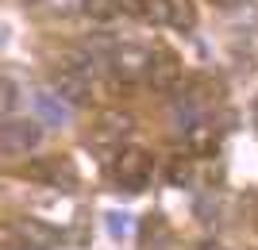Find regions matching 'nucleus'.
Instances as JSON below:
<instances>
[{
  "label": "nucleus",
  "instance_id": "13",
  "mask_svg": "<svg viewBox=\"0 0 258 250\" xmlns=\"http://www.w3.org/2000/svg\"><path fill=\"white\" fill-rule=\"evenodd\" d=\"M143 20L147 23H170V4L166 0H151L147 12H143Z\"/></svg>",
  "mask_w": 258,
  "mask_h": 250
},
{
  "label": "nucleus",
  "instance_id": "3",
  "mask_svg": "<svg viewBox=\"0 0 258 250\" xmlns=\"http://www.w3.org/2000/svg\"><path fill=\"white\" fill-rule=\"evenodd\" d=\"M54 85V97H62L70 108H85V104H93V77H89V69H81V65H66V69H58V73L50 77Z\"/></svg>",
  "mask_w": 258,
  "mask_h": 250
},
{
  "label": "nucleus",
  "instance_id": "1",
  "mask_svg": "<svg viewBox=\"0 0 258 250\" xmlns=\"http://www.w3.org/2000/svg\"><path fill=\"white\" fill-rule=\"evenodd\" d=\"M154 177V154L147 146H119L116 158H112V181L127 193H143Z\"/></svg>",
  "mask_w": 258,
  "mask_h": 250
},
{
  "label": "nucleus",
  "instance_id": "4",
  "mask_svg": "<svg viewBox=\"0 0 258 250\" xmlns=\"http://www.w3.org/2000/svg\"><path fill=\"white\" fill-rule=\"evenodd\" d=\"M151 54H154V50H147V46H116V50L108 54V69H112L119 81H127V85L147 81Z\"/></svg>",
  "mask_w": 258,
  "mask_h": 250
},
{
  "label": "nucleus",
  "instance_id": "10",
  "mask_svg": "<svg viewBox=\"0 0 258 250\" xmlns=\"http://www.w3.org/2000/svg\"><path fill=\"white\" fill-rule=\"evenodd\" d=\"M166 174H170L173 185H185V181L193 177V162H189L185 154H177V158H170V170H166Z\"/></svg>",
  "mask_w": 258,
  "mask_h": 250
},
{
  "label": "nucleus",
  "instance_id": "16",
  "mask_svg": "<svg viewBox=\"0 0 258 250\" xmlns=\"http://www.w3.org/2000/svg\"><path fill=\"white\" fill-rule=\"evenodd\" d=\"M162 250H177V246H173V242H170V246H162Z\"/></svg>",
  "mask_w": 258,
  "mask_h": 250
},
{
  "label": "nucleus",
  "instance_id": "6",
  "mask_svg": "<svg viewBox=\"0 0 258 250\" xmlns=\"http://www.w3.org/2000/svg\"><path fill=\"white\" fill-rule=\"evenodd\" d=\"M131 127H135V120H131L127 112H119V108H112V112H104L100 116V123L93 127V142L97 146H123V139L131 135Z\"/></svg>",
  "mask_w": 258,
  "mask_h": 250
},
{
  "label": "nucleus",
  "instance_id": "15",
  "mask_svg": "<svg viewBox=\"0 0 258 250\" xmlns=\"http://www.w3.org/2000/svg\"><path fill=\"white\" fill-rule=\"evenodd\" d=\"M254 127H258V104H254Z\"/></svg>",
  "mask_w": 258,
  "mask_h": 250
},
{
  "label": "nucleus",
  "instance_id": "12",
  "mask_svg": "<svg viewBox=\"0 0 258 250\" xmlns=\"http://www.w3.org/2000/svg\"><path fill=\"white\" fill-rule=\"evenodd\" d=\"M16 231H20L23 239H35V242H54V231H50V227H43V223H35V219L20 223Z\"/></svg>",
  "mask_w": 258,
  "mask_h": 250
},
{
  "label": "nucleus",
  "instance_id": "7",
  "mask_svg": "<svg viewBox=\"0 0 258 250\" xmlns=\"http://www.w3.org/2000/svg\"><path fill=\"white\" fill-rule=\"evenodd\" d=\"M35 108H39V116L46 123H70V116H74V108L62 97H54V93H35Z\"/></svg>",
  "mask_w": 258,
  "mask_h": 250
},
{
  "label": "nucleus",
  "instance_id": "8",
  "mask_svg": "<svg viewBox=\"0 0 258 250\" xmlns=\"http://www.w3.org/2000/svg\"><path fill=\"white\" fill-rule=\"evenodd\" d=\"M170 4V27L173 31H193L197 27V4L193 0H166Z\"/></svg>",
  "mask_w": 258,
  "mask_h": 250
},
{
  "label": "nucleus",
  "instance_id": "5",
  "mask_svg": "<svg viewBox=\"0 0 258 250\" xmlns=\"http://www.w3.org/2000/svg\"><path fill=\"white\" fill-rule=\"evenodd\" d=\"M147 85H151L154 93H162V97L177 93V85H181V62H177V54L154 50L151 54V69H147Z\"/></svg>",
  "mask_w": 258,
  "mask_h": 250
},
{
  "label": "nucleus",
  "instance_id": "14",
  "mask_svg": "<svg viewBox=\"0 0 258 250\" xmlns=\"http://www.w3.org/2000/svg\"><path fill=\"white\" fill-rule=\"evenodd\" d=\"M147 4H151V0H119V12H127V16H139V20H143Z\"/></svg>",
  "mask_w": 258,
  "mask_h": 250
},
{
  "label": "nucleus",
  "instance_id": "2",
  "mask_svg": "<svg viewBox=\"0 0 258 250\" xmlns=\"http://www.w3.org/2000/svg\"><path fill=\"white\" fill-rule=\"evenodd\" d=\"M43 142V123L39 120H0V154H31Z\"/></svg>",
  "mask_w": 258,
  "mask_h": 250
},
{
  "label": "nucleus",
  "instance_id": "9",
  "mask_svg": "<svg viewBox=\"0 0 258 250\" xmlns=\"http://www.w3.org/2000/svg\"><path fill=\"white\" fill-rule=\"evenodd\" d=\"M85 16L89 20H100V23L116 20L119 16V0H85Z\"/></svg>",
  "mask_w": 258,
  "mask_h": 250
},
{
  "label": "nucleus",
  "instance_id": "11",
  "mask_svg": "<svg viewBox=\"0 0 258 250\" xmlns=\"http://www.w3.org/2000/svg\"><path fill=\"white\" fill-rule=\"evenodd\" d=\"M20 104V93H16V85H12L8 77H0V120L4 116H12V108Z\"/></svg>",
  "mask_w": 258,
  "mask_h": 250
}]
</instances>
